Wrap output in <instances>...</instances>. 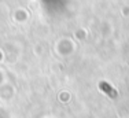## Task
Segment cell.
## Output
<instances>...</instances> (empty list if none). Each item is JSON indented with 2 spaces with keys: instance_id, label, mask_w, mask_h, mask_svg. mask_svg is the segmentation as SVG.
<instances>
[{
  "instance_id": "obj_1",
  "label": "cell",
  "mask_w": 129,
  "mask_h": 118,
  "mask_svg": "<svg viewBox=\"0 0 129 118\" xmlns=\"http://www.w3.org/2000/svg\"><path fill=\"white\" fill-rule=\"evenodd\" d=\"M100 86H102V89H103L104 92H107V94H110V96H115V92L113 91V89L110 88V86H107L104 82H102V85H100Z\"/></svg>"
}]
</instances>
